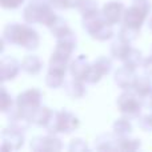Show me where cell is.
I'll list each match as a JSON object with an SVG mask.
<instances>
[{
    "label": "cell",
    "mask_w": 152,
    "mask_h": 152,
    "mask_svg": "<svg viewBox=\"0 0 152 152\" xmlns=\"http://www.w3.org/2000/svg\"><path fill=\"white\" fill-rule=\"evenodd\" d=\"M26 0H0V5L3 10H8V11H13L20 8L24 4Z\"/></svg>",
    "instance_id": "cell-34"
},
{
    "label": "cell",
    "mask_w": 152,
    "mask_h": 152,
    "mask_svg": "<svg viewBox=\"0 0 152 152\" xmlns=\"http://www.w3.org/2000/svg\"><path fill=\"white\" fill-rule=\"evenodd\" d=\"M131 50H132L131 43L124 42V40L116 37V39L111 43L110 53H111V58H112L113 60H118V61H121V63H123V61L126 60V58L128 56V53L131 52Z\"/></svg>",
    "instance_id": "cell-17"
},
{
    "label": "cell",
    "mask_w": 152,
    "mask_h": 152,
    "mask_svg": "<svg viewBox=\"0 0 152 152\" xmlns=\"http://www.w3.org/2000/svg\"><path fill=\"white\" fill-rule=\"evenodd\" d=\"M76 10L81 13V16H84V15L97 12V11H100V8L96 0H79V4Z\"/></svg>",
    "instance_id": "cell-30"
},
{
    "label": "cell",
    "mask_w": 152,
    "mask_h": 152,
    "mask_svg": "<svg viewBox=\"0 0 152 152\" xmlns=\"http://www.w3.org/2000/svg\"><path fill=\"white\" fill-rule=\"evenodd\" d=\"M126 5L119 0H110L107 1L102 8V15L105 20L112 26H118V24L123 23L124 12H126Z\"/></svg>",
    "instance_id": "cell-10"
},
{
    "label": "cell",
    "mask_w": 152,
    "mask_h": 152,
    "mask_svg": "<svg viewBox=\"0 0 152 152\" xmlns=\"http://www.w3.org/2000/svg\"><path fill=\"white\" fill-rule=\"evenodd\" d=\"M134 132V124H132L131 119L123 116L116 119L112 123V134L116 135L118 137H124V136H131Z\"/></svg>",
    "instance_id": "cell-19"
},
{
    "label": "cell",
    "mask_w": 152,
    "mask_h": 152,
    "mask_svg": "<svg viewBox=\"0 0 152 152\" xmlns=\"http://www.w3.org/2000/svg\"><path fill=\"white\" fill-rule=\"evenodd\" d=\"M140 36V29H136V28H131V27H127L124 24H121L120 29H119V34H118V37L124 42H128V43H134L135 40H137Z\"/></svg>",
    "instance_id": "cell-27"
},
{
    "label": "cell",
    "mask_w": 152,
    "mask_h": 152,
    "mask_svg": "<svg viewBox=\"0 0 152 152\" xmlns=\"http://www.w3.org/2000/svg\"><path fill=\"white\" fill-rule=\"evenodd\" d=\"M142 100H143V105H144L145 108H148V110H152V91L147 95V96L143 97Z\"/></svg>",
    "instance_id": "cell-36"
},
{
    "label": "cell",
    "mask_w": 152,
    "mask_h": 152,
    "mask_svg": "<svg viewBox=\"0 0 152 152\" xmlns=\"http://www.w3.org/2000/svg\"><path fill=\"white\" fill-rule=\"evenodd\" d=\"M66 74H61V72L53 71V69H47V74H45V86L51 89H58V88H63L64 83H66Z\"/></svg>",
    "instance_id": "cell-24"
},
{
    "label": "cell",
    "mask_w": 152,
    "mask_h": 152,
    "mask_svg": "<svg viewBox=\"0 0 152 152\" xmlns=\"http://www.w3.org/2000/svg\"><path fill=\"white\" fill-rule=\"evenodd\" d=\"M80 127V119L75 115L74 112L61 108V110L53 111L52 118L47 126V132L53 135H68Z\"/></svg>",
    "instance_id": "cell-3"
},
{
    "label": "cell",
    "mask_w": 152,
    "mask_h": 152,
    "mask_svg": "<svg viewBox=\"0 0 152 152\" xmlns=\"http://www.w3.org/2000/svg\"><path fill=\"white\" fill-rule=\"evenodd\" d=\"M116 107L123 116H127L129 119H137L142 115L144 105L142 97L137 96L132 89H127L116 97Z\"/></svg>",
    "instance_id": "cell-5"
},
{
    "label": "cell",
    "mask_w": 152,
    "mask_h": 152,
    "mask_svg": "<svg viewBox=\"0 0 152 152\" xmlns=\"http://www.w3.org/2000/svg\"><path fill=\"white\" fill-rule=\"evenodd\" d=\"M26 132L15 128L8 124L1 131V150L3 151H18L24 145Z\"/></svg>",
    "instance_id": "cell-9"
},
{
    "label": "cell",
    "mask_w": 152,
    "mask_h": 152,
    "mask_svg": "<svg viewBox=\"0 0 152 152\" xmlns=\"http://www.w3.org/2000/svg\"><path fill=\"white\" fill-rule=\"evenodd\" d=\"M50 0H28L23 8V20L28 24H40L50 28L58 18Z\"/></svg>",
    "instance_id": "cell-2"
},
{
    "label": "cell",
    "mask_w": 152,
    "mask_h": 152,
    "mask_svg": "<svg viewBox=\"0 0 152 152\" xmlns=\"http://www.w3.org/2000/svg\"><path fill=\"white\" fill-rule=\"evenodd\" d=\"M43 69V60L37 55L28 53L21 60V71L26 72L27 75H39Z\"/></svg>",
    "instance_id": "cell-18"
},
{
    "label": "cell",
    "mask_w": 152,
    "mask_h": 152,
    "mask_svg": "<svg viewBox=\"0 0 152 152\" xmlns=\"http://www.w3.org/2000/svg\"><path fill=\"white\" fill-rule=\"evenodd\" d=\"M86 84L87 83L84 80H80V79H76L71 76V79H66L63 89L67 96H69L74 100H77L86 96V94H87Z\"/></svg>",
    "instance_id": "cell-15"
},
{
    "label": "cell",
    "mask_w": 152,
    "mask_h": 152,
    "mask_svg": "<svg viewBox=\"0 0 152 152\" xmlns=\"http://www.w3.org/2000/svg\"><path fill=\"white\" fill-rule=\"evenodd\" d=\"M136 77H137L136 71H134V69L128 68V67H126V66H121L120 68H118L115 71V74H113V81H115V84L121 91L132 89Z\"/></svg>",
    "instance_id": "cell-13"
},
{
    "label": "cell",
    "mask_w": 152,
    "mask_h": 152,
    "mask_svg": "<svg viewBox=\"0 0 152 152\" xmlns=\"http://www.w3.org/2000/svg\"><path fill=\"white\" fill-rule=\"evenodd\" d=\"M51 5L56 11H68L77 8L79 0H50Z\"/></svg>",
    "instance_id": "cell-31"
},
{
    "label": "cell",
    "mask_w": 152,
    "mask_h": 152,
    "mask_svg": "<svg viewBox=\"0 0 152 152\" xmlns=\"http://www.w3.org/2000/svg\"><path fill=\"white\" fill-rule=\"evenodd\" d=\"M132 91L140 96L143 99L144 96H147L148 94L152 91V80H151V76L144 74V75H139L136 77L134 83V87H132Z\"/></svg>",
    "instance_id": "cell-22"
},
{
    "label": "cell",
    "mask_w": 152,
    "mask_h": 152,
    "mask_svg": "<svg viewBox=\"0 0 152 152\" xmlns=\"http://www.w3.org/2000/svg\"><path fill=\"white\" fill-rule=\"evenodd\" d=\"M116 143H118V136L111 134H102L95 139L94 147L97 151H116Z\"/></svg>",
    "instance_id": "cell-21"
},
{
    "label": "cell",
    "mask_w": 152,
    "mask_h": 152,
    "mask_svg": "<svg viewBox=\"0 0 152 152\" xmlns=\"http://www.w3.org/2000/svg\"><path fill=\"white\" fill-rule=\"evenodd\" d=\"M140 148H142V140H140V139L131 137V136L118 137V143H116V151L132 152V151L140 150Z\"/></svg>",
    "instance_id": "cell-23"
},
{
    "label": "cell",
    "mask_w": 152,
    "mask_h": 152,
    "mask_svg": "<svg viewBox=\"0 0 152 152\" xmlns=\"http://www.w3.org/2000/svg\"><path fill=\"white\" fill-rule=\"evenodd\" d=\"M143 61H144V56H143V52L137 48H134L132 47L131 52L128 53V56L126 58V60L123 61V66L128 67V68L134 69L136 71L139 67H142Z\"/></svg>",
    "instance_id": "cell-25"
},
{
    "label": "cell",
    "mask_w": 152,
    "mask_h": 152,
    "mask_svg": "<svg viewBox=\"0 0 152 152\" xmlns=\"http://www.w3.org/2000/svg\"><path fill=\"white\" fill-rule=\"evenodd\" d=\"M113 59L108 56H99L91 63V69H89L88 77H87V84H97L102 81L104 76H107L112 71V63Z\"/></svg>",
    "instance_id": "cell-8"
},
{
    "label": "cell",
    "mask_w": 152,
    "mask_h": 152,
    "mask_svg": "<svg viewBox=\"0 0 152 152\" xmlns=\"http://www.w3.org/2000/svg\"><path fill=\"white\" fill-rule=\"evenodd\" d=\"M105 23H108L102 15V11L89 13V15L81 16V27L89 35V37H92Z\"/></svg>",
    "instance_id": "cell-14"
},
{
    "label": "cell",
    "mask_w": 152,
    "mask_h": 152,
    "mask_svg": "<svg viewBox=\"0 0 152 152\" xmlns=\"http://www.w3.org/2000/svg\"><path fill=\"white\" fill-rule=\"evenodd\" d=\"M63 142L58 135L48 132L47 135L35 136L29 142V148L35 152H58L63 150Z\"/></svg>",
    "instance_id": "cell-7"
},
{
    "label": "cell",
    "mask_w": 152,
    "mask_h": 152,
    "mask_svg": "<svg viewBox=\"0 0 152 152\" xmlns=\"http://www.w3.org/2000/svg\"><path fill=\"white\" fill-rule=\"evenodd\" d=\"M137 126L144 132H151L152 131V112L140 115L137 118Z\"/></svg>",
    "instance_id": "cell-33"
},
{
    "label": "cell",
    "mask_w": 152,
    "mask_h": 152,
    "mask_svg": "<svg viewBox=\"0 0 152 152\" xmlns=\"http://www.w3.org/2000/svg\"><path fill=\"white\" fill-rule=\"evenodd\" d=\"M148 28H150L151 32H152V16L150 18V20H148Z\"/></svg>",
    "instance_id": "cell-37"
},
{
    "label": "cell",
    "mask_w": 152,
    "mask_h": 152,
    "mask_svg": "<svg viewBox=\"0 0 152 152\" xmlns=\"http://www.w3.org/2000/svg\"><path fill=\"white\" fill-rule=\"evenodd\" d=\"M1 37L7 44L20 47L27 51H35L40 45V35L31 24L26 23H8L3 28Z\"/></svg>",
    "instance_id": "cell-1"
},
{
    "label": "cell",
    "mask_w": 152,
    "mask_h": 152,
    "mask_svg": "<svg viewBox=\"0 0 152 152\" xmlns=\"http://www.w3.org/2000/svg\"><path fill=\"white\" fill-rule=\"evenodd\" d=\"M142 68H143V71H144V74L152 76V53L150 56H147V58H144Z\"/></svg>",
    "instance_id": "cell-35"
},
{
    "label": "cell",
    "mask_w": 152,
    "mask_h": 152,
    "mask_svg": "<svg viewBox=\"0 0 152 152\" xmlns=\"http://www.w3.org/2000/svg\"><path fill=\"white\" fill-rule=\"evenodd\" d=\"M5 115H7L8 124H10V126L15 127V128L20 129V131H23V132H26L27 129L32 126L31 119H29L27 115L21 113L16 107H13L12 110H11L8 113H5Z\"/></svg>",
    "instance_id": "cell-16"
},
{
    "label": "cell",
    "mask_w": 152,
    "mask_h": 152,
    "mask_svg": "<svg viewBox=\"0 0 152 152\" xmlns=\"http://www.w3.org/2000/svg\"><path fill=\"white\" fill-rule=\"evenodd\" d=\"M88 150H89V145L87 143V140L81 139V137L71 139V142L68 144V151H71V152H84Z\"/></svg>",
    "instance_id": "cell-32"
},
{
    "label": "cell",
    "mask_w": 152,
    "mask_h": 152,
    "mask_svg": "<svg viewBox=\"0 0 152 152\" xmlns=\"http://www.w3.org/2000/svg\"><path fill=\"white\" fill-rule=\"evenodd\" d=\"M21 71V61L11 55H1L0 59V77L3 83L11 81L18 77L19 72Z\"/></svg>",
    "instance_id": "cell-11"
},
{
    "label": "cell",
    "mask_w": 152,
    "mask_h": 152,
    "mask_svg": "<svg viewBox=\"0 0 152 152\" xmlns=\"http://www.w3.org/2000/svg\"><path fill=\"white\" fill-rule=\"evenodd\" d=\"M152 11V4L150 0H134L129 7L126 8L123 18L124 26L131 27V28L142 29L147 19L150 18Z\"/></svg>",
    "instance_id": "cell-4"
},
{
    "label": "cell",
    "mask_w": 152,
    "mask_h": 152,
    "mask_svg": "<svg viewBox=\"0 0 152 152\" xmlns=\"http://www.w3.org/2000/svg\"><path fill=\"white\" fill-rule=\"evenodd\" d=\"M0 102H1V104H0V111H1L4 115L8 113L13 107H15V99H13L12 95L8 92V89H7L5 86H1V96H0Z\"/></svg>",
    "instance_id": "cell-28"
},
{
    "label": "cell",
    "mask_w": 152,
    "mask_h": 152,
    "mask_svg": "<svg viewBox=\"0 0 152 152\" xmlns=\"http://www.w3.org/2000/svg\"><path fill=\"white\" fill-rule=\"evenodd\" d=\"M43 94L39 88H27L15 97V107L31 119L32 113L42 105ZM32 121V120H31Z\"/></svg>",
    "instance_id": "cell-6"
},
{
    "label": "cell",
    "mask_w": 152,
    "mask_h": 152,
    "mask_svg": "<svg viewBox=\"0 0 152 152\" xmlns=\"http://www.w3.org/2000/svg\"><path fill=\"white\" fill-rule=\"evenodd\" d=\"M89 69H91V63L87 59L86 55H79L76 58H72L71 63H69V69L68 74L72 77L80 79L87 83V77H88Z\"/></svg>",
    "instance_id": "cell-12"
},
{
    "label": "cell",
    "mask_w": 152,
    "mask_h": 152,
    "mask_svg": "<svg viewBox=\"0 0 152 152\" xmlns=\"http://www.w3.org/2000/svg\"><path fill=\"white\" fill-rule=\"evenodd\" d=\"M52 113L53 111L51 110L50 107L47 105H40L31 116V120H32V124L39 128H47L48 123H50L51 118H52Z\"/></svg>",
    "instance_id": "cell-20"
},
{
    "label": "cell",
    "mask_w": 152,
    "mask_h": 152,
    "mask_svg": "<svg viewBox=\"0 0 152 152\" xmlns=\"http://www.w3.org/2000/svg\"><path fill=\"white\" fill-rule=\"evenodd\" d=\"M113 27L115 26H112V24H110V23H105L104 26L92 36V39L97 40V42H108V40H111L113 36H115Z\"/></svg>",
    "instance_id": "cell-29"
},
{
    "label": "cell",
    "mask_w": 152,
    "mask_h": 152,
    "mask_svg": "<svg viewBox=\"0 0 152 152\" xmlns=\"http://www.w3.org/2000/svg\"><path fill=\"white\" fill-rule=\"evenodd\" d=\"M48 29H50L51 35H52L55 39H58V37H60V36H63V35L68 34L72 28L68 26V21H67L66 19L61 18V16H58V18H56V20L53 21V24Z\"/></svg>",
    "instance_id": "cell-26"
}]
</instances>
